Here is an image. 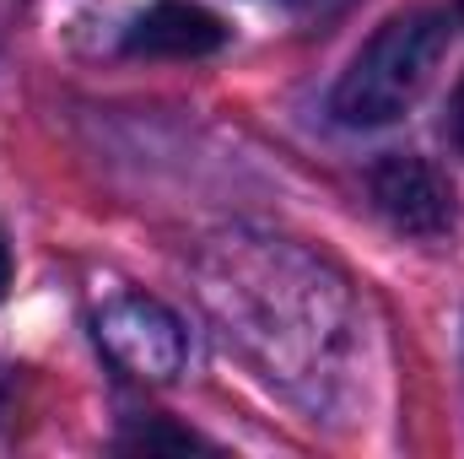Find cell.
<instances>
[{
  "instance_id": "1",
  "label": "cell",
  "mask_w": 464,
  "mask_h": 459,
  "mask_svg": "<svg viewBox=\"0 0 464 459\" xmlns=\"http://www.w3.org/2000/svg\"><path fill=\"white\" fill-rule=\"evenodd\" d=\"M449 49V22L438 11H411L383 22L335 87V119L351 130H378L405 114Z\"/></svg>"
},
{
  "instance_id": "2",
  "label": "cell",
  "mask_w": 464,
  "mask_h": 459,
  "mask_svg": "<svg viewBox=\"0 0 464 459\" xmlns=\"http://www.w3.org/2000/svg\"><path fill=\"white\" fill-rule=\"evenodd\" d=\"M372 200L411 238H438V232L454 228V190L421 157H383L372 168Z\"/></svg>"
},
{
  "instance_id": "3",
  "label": "cell",
  "mask_w": 464,
  "mask_h": 459,
  "mask_svg": "<svg viewBox=\"0 0 464 459\" xmlns=\"http://www.w3.org/2000/svg\"><path fill=\"white\" fill-rule=\"evenodd\" d=\"M98 330H103V346L114 351L130 373H140V378H168L184 362V336H179L173 314L162 303H151V298L114 303Z\"/></svg>"
},
{
  "instance_id": "4",
  "label": "cell",
  "mask_w": 464,
  "mask_h": 459,
  "mask_svg": "<svg viewBox=\"0 0 464 459\" xmlns=\"http://www.w3.org/2000/svg\"><path fill=\"white\" fill-rule=\"evenodd\" d=\"M227 44V27L217 11L195 5V0H157L130 22L124 49L130 54H151V60H206Z\"/></svg>"
},
{
  "instance_id": "5",
  "label": "cell",
  "mask_w": 464,
  "mask_h": 459,
  "mask_svg": "<svg viewBox=\"0 0 464 459\" xmlns=\"http://www.w3.org/2000/svg\"><path fill=\"white\" fill-rule=\"evenodd\" d=\"M454 141H459V151H464V82H459V93H454Z\"/></svg>"
},
{
  "instance_id": "6",
  "label": "cell",
  "mask_w": 464,
  "mask_h": 459,
  "mask_svg": "<svg viewBox=\"0 0 464 459\" xmlns=\"http://www.w3.org/2000/svg\"><path fill=\"white\" fill-rule=\"evenodd\" d=\"M5 287H11V249H5V238H0V298H5Z\"/></svg>"
},
{
  "instance_id": "7",
  "label": "cell",
  "mask_w": 464,
  "mask_h": 459,
  "mask_svg": "<svg viewBox=\"0 0 464 459\" xmlns=\"http://www.w3.org/2000/svg\"><path fill=\"white\" fill-rule=\"evenodd\" d=\"M459 16H464V0H459Z\"/></svg>"
}]
</instances>
